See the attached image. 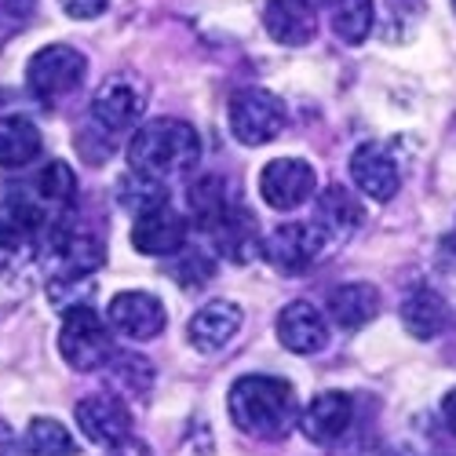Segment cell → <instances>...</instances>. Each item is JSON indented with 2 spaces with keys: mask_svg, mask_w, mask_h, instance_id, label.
Here are the masks:
<instances>
[{
  "mask_svg": "<svg viewBox=\"0 0 456 456\" xmlns=\"http://www.w3.org/2000/svg\"><path fill=\"white\" fill-rule=\"evenodd\" d=\"M226 205H231V201H226V186H223V179L205 175V179H198L194 186H190V208H194L201 231H205V226H208L212 219H219V216H223V208H226Z\"/></svg>",
  "mask_w": 456,
  "mask_h": 456,
  "instance_id": "28",
  "label": "cell"
},
{
  "mask_svg": "<svg viewBox=\"0 0 456 456\" xmlns=\"http://www.w3.org/2000/svg\"><path fill=\"white\" fill-rule=\"evenodd\" d=\"M37 226H41V212H37L26 198H19V194L0 198V245L4 248L29 241Z\"/></svg>",
  "mask_w": 456,
  "mask_h": 456,
  "instance_id": "23",
  "label": "cell"
},
{
  "mask_svg": "<svg viewBox=\"0 0 456 456\" xmlns=\"http://www.w3.org/2000/svg\"><path fill=\"white\" fill-rule=\"evenodd\" d=\"M442 416H445L449 431L456 435V391H449V395H445V402H442Z\"/></svg>",
  "mask_w": 456,
  "mask_h": 456,
  "instance_id": "33",
  "label": "cell"
},
{
  "mask_svg": "<svg viewBox=\"0 0 456 456\" xmlns=\"http://www.w3.org/2000/svg\"><path fill=\"white\" fill-rule=\"evenodd\" d=\"M376 314H379V289L369 281H351L329 292V318L339 329H347V332L365 329Z\"/></svg>",
  "mask_w": 456,
  "mask_h": 456,
  "instance_id": "18",
  "label": "cell"
},
{
  "mask_svg": "<svg viewBox=\"0 0 456 456\" xmlns=\"http://www.w3.org/2000/svg\"><path fill=\"white\" fill-rule=\"evenodd\" d=\"M146 88L142 81H135L132 73H118L110 77L95 95H92V118L99 128L121 132V128H135L146 113Z\"/></svg>",
  "mask_w": 456,
  "mask_h": 456,
  "instance_id": "8",
  "label": "cell"
},
{
  "mask_svg": "<svg viewBox=\"0 0 456 456\" xmlns=\"http://www.w3.org/2000/svg\"><path fill=\"white\" fill-rule=\"evenodd\" d=\"M351 420H354V402H351V395H344V391H325V395L311 398V405L303 409L299 428H303V435H307L314 445H332V442L344 438V431L351 428Z\"/></svg>",
  "mask_w": 456,
  "mask_h": 456,
  "instance_id": "14",
  "label": "cell"
},
{
  "mask_svg": "<svg viewBox=\"0 0 456 456\" xmlns=\"http://www.w3.org/2000/svg\"><path fill=\"white\" fill-rule=\"evenodd\" d=\"M172 274H175V281H179L183 289L205 285V281L212 278V259H208L201 248H194V252H183V256H179V263L172 267Z\"/></svg>",
  "mask_w": 456,
  "mask_h": 456,
  "instance_id": "30",
  "label": "cell"
},
{
  "mask_svg": "<svg viewBox=\"0 0 456 456\" xmlns=\"http://www.w3.org/2000/svg\"><path fill=\"white\" fill-rule=\"evenodd\" d=\"M59 351H62L66 365L77 372H92V369L106 365L113 358V339H110L106 322L92 307L66 311L62 329H59Z\"/></svg>",
  "mask_w": 456,
  "mask_h": 456,
  "instance_id": "4",
  "label": "cell"
},
{
  "mask_svg": "<svg viewBox=\"0 0 456 456\" xmlns=\"http://www.w3.org/2000/svg\"><path fill=\"white\" fill-rule=\"evenodd\" d=\"M132 245L142 256H175V252L186 248V219L172 205H161V208L146 212V216H135Z\"/></svg>",
  "mask_w": 456,
  "mask_h": 456,
  "instance_id": "13",
  "label": "cell"
},
{
  "mask_svg": "<svg viewBox=\"0 0 456 456\" xmlns=\"http://www.w3.org/2000/svg\"><path fill=\"white\" fill-rule=\"evenodd\" d=\"M449 322H452V311L435 289H416L402 303V325L416 339H435L438 332L449 329Z\"/></svg>",
  "mask_w": 456,
  "mask_h": 456,
  "instance_id": "20",
  "label": "cell"
},
{
  "mask_svg": "<svg viewBox=\"0 0 456 456\" xmlns=\"http://www.w3.org/2000/svg\"><path fill=\"white\" fill-rule=\"evenodd\" d=\"M452 4H456V0H452Z\"/></svg>",
  "mask_w": 456,
  "mask_h": 456,
  "instance_id": "36",
  "label": "cell"
},
{
  "mask_svg": "<svg viewBox=\"0 0 456 456\" xmlns=\"http://www.w3.org/2000/svg\"><path fill=\"white\" fill-rule=\"evenodd\" d=\"M362 223V205L351 198L347 186H329L318 194V219L314 226L329 241H344L354 226Z\"/></svg>",
  "mask_w": 456,
  "mask_h": 456,
  "instance_id": "21",
  "label": "cell"
},
{
  "mask_svg": "<svg viewBox=\"0 0 456 456\" xmlns=\"http://www.w3.org/2000/svg\"><path fill=\"white\" fill-rule=\"evenodd\" d=\"M77 428L88 442L113 449L132 438V412L113 395H92V398L77 402Z\"/></svg>",
  "mask_w": 456,
  "mask_h": 456,
  "instance_id": "9",
  "label": "cell"
},
{
  "mask_svg": "<svg viewBox=\"0 0 456 456\" xmlns=\"http://www.w3.org/2000/svg\"><path fill=\"white\" fill-rule=\"evenodd\" d=\"M452 245H456V234H452Z\"/></svg>",
  "mask_w": 456,
  "mask_h": 456,
  "instance_id": "35",
  "label": "cell"
},
{
  "mask_svg": "<svg viewBox=\"0 0 456 456\" xmlns=\"http://www.w3.org/2000/svg\"><path fill=\"white\" fill-rule=\"evenodd\" d=\"M325 245H329V238L314 223H285L263 241V256H267V263L281 274H303L311 263H318Z\"/></svg>",
  "mask_w": 456,
  "mask_h": 456,
  "instance_id": "7",
  "label": "cell"
},
{
  "mask_svg": "<svg viewBox=\"0 0 456 456\" xmlns=\"http://www.w3.org/2000/svg\"><path fill=\"white\" fill-rule=\"evenodd\" d=\"M113 372H118V379L132 391V395H142L150 384H154V369H150L146 358L139 354H113Z\"/></svg>",
  "mask_w": 456,
  "mask_h": 456,
  "instance_id": "29",
  "label": "cell"
},
{
  "mask_svg": "<svg viewBox=\"0 0 456 456\" xmlns=\"http://www.w3.org/2000/svg\"><path fill=\"white\" fill-rule=\"evenodd\" d=\"M106 314H110L113 329H118L121 336H128V339H139V344L161 336V329L168 322L161 299L150 296V292H118L110 299Z\"/></svg>",
  "mask_w": 456,
  "mask_h": 456,
  "instance_id": "10",
  "label": "cell"
},
{
  "mask_svg": "<svg viewBox=\"0 0 456 456\" xmlns=\"http://www.w3.org/2000/svg\"><path fill=\"white\" fill-rule=\"evenodd\" d=\"M351 179L358 183V190L372 201H391L398 194V165L379 142H362L351 158Z\"/></svg>",
  "mask_w": 456,
  "mask_h": 456,
  "instance_id": "15",
  "label": "cell"
},
{
  "mask_svg": "<svg viewBox=\"0 0 456 456\" xmlns=\"http://www.w3.org/2000/svg\"><path fill=\"white\" fill-rule=\"evenodd\" d=\"M41 154V128L29 118H0V168H26Z\"/></svg>",
  "mask_w": 456,
  "mask_h": 456,
  "instance_id": "22",
  "label": "cell"
},
{
  "mask_svg": "<svg viewBox=\"0 0 456 456\" xmlns=\"http://www.w3.org/2000/svg\"><path fill=\"white\" fill-rule=\"evenodd\" d=\"M37 194H41L48 205H59V208H69L73 198H77V175L66 161H52L41 175H37Z\"/></svg>",
  "mask_w": 456,
  "mask_h": 456,
  "instance_id": "27",
  "label": "cell"
},
{
  "mask_svg": "<svg viewBox=\"0 0 456 456\" xmlns=\"http://www.w3.org/2000/svg\"><path fill=\"white\" fill-rule=\"evenodd\" d=\"M263 22H267V33L274 37V41L289 45V48L307 45L314 37V29H318L314 8L307 4V0H267Z\"/></svg>",
  "mask_w": 456,
  "mask_h": 456,
  "instance_id": "17",
  "label": "cell"
},
{
  "mask_svg": "<svg viewBox=\"0 0 456 456\" xmlns=\"http://www.w3.org/2000/svg\"><path fill=\"white\" fill-rule=\"evenodd\" d=\"M231 132L245 146H263L281 135L285 128V106L267 88H241L231 99Z\"/></svg>",
  "mask_w": 456,
  "mask_h": 456,
  "instance_id": "5",
  "label": "cell"
},
{
  "mask_svg": "<svg viewBox=\"0 0 456 456\" xmlns=\"http://www.w3.org/2000/svg\"><path fill=\"white\" fill-rule=\"evenodd\" d=\"M85 73H88V59L77 48H69V45H48V48H41V52L29 59L26 85H29V92L37 99L59 102L69 92L81 88Z\"/></svg>",
  "mask_w": 456,
  "mask_h": 456,
  "instance_id": "3",
  "label": "cell"
},
{
  "mask_svg": "<svg viewBox=\"0 0 456 456\" xmlns=\"http://www.w3.org/2000/svg\"><path fill=\"white\" fill-rule=\"evenodd\" d=\"M372 22H376L372 0H339L332 12V33L344 45H362L372 33Z\"/></svg>",
  "mask_w": 456,
  "mask_h": 456,
  "instance_id": "26",
  "label": "cell"
},
{
  "mask_svg": "<svg viewBox=\"0 0 456 456\" xmlns=\"http://www.w3.org/2000/svg\"><path fill=\"white\" fill-rule=\"evenodd\" d=\"M106 456H150V449L142 445V442H135V438H128V442H121V445H113Z\"/></svg>",
  "mask_w": 456,
  "mask_h": 456,
  "instance_id": "32",
  "label": "cell"
},
{
  "mask_svg": "<svg viewBox=\"0 0 456 456\" xmlns=\"http://www.w3.org/2000/svg\"><path fill=\"white\" fill-rule=\"evenodd\" d=\"M205 234L212 238L216 252L226 256L231 263H252V259L263 252L259 223H256L252 212H245L241 205H226L223 216L205 226Z\"/></svg>",
  "mask_w": 456,
  "mask_h": 456,
  "instance_id": "11",
  "label": "cell"
},
{
  "mask_svg": "<svg viewBox=\"0 0 456 456\" xmlns=\"http://www.w3.org/2000/svg\"><path fill=\"white\" fill-rule=\"evenodd\" d=\"M307 4L314 8V4H339V0H307Z\"/></svg>",
  "mask_w": 456,
  "mask_h": 456,
  "instance_id": "34",
  "label": "cell"
},
{
  "mask_svg": "<svg viewBox=\"0 0 456 456\" xmlns=\"http://www.w3.org/2000/svg\"><path fill=\"white\" fill-rule=\"evenodd\" d=\"M52 256L59 263L55 278H88L92 271L102 267V245L92 234H73V231H55L52 234Z\"/></svg>",
  "mask_w": 456,
  "mask_h": 456,
  "instance_id": "19",
  "label": "cell"
},
{
  "mask_svg": "<svg viewBox=\"0 0 456 456\" xmlns=\"http://www.w3.org/2000/svg\"><path fill=\"white\" fill-rule=\"evenodd\" d=\"M118 201H121V208H128L132 216H146V212L168 205V186L158 183V179H150V175L132 172V175H125V179L118 183Z\"/></svg>",
  "mask_w": 456,
  "mask_h": 456,
  "instance_id": "24",
  "label": "cell"
},
{
  "mask_svg": "<svg viewBox=\"0 0 456 456\" xmlns=\"http://www.w3.org/2000/svg\"><path fill=\"white\" fill-rule=\"evenodd\" d=\"M226 409H231L234 428L252 438H285L296 424V395L292 384L281 376H241L231 387Z\"/></svg>",
  "mask_w": 456,
  "mask_h": 456,
  "instance_id": "1",
  "label": "cell"
},
{
  "mask_svg": "<svg viewBox=\"0 0 456 456\" xmlns=\"http://www.w3.org/2000/svg\"><path fill=\"white\" fill-rule=\"evenodd\" d=\"M278 339L292 354H318L329 344V322L307 299H296L278 314Z\"/></svg>",
  "mask_w": 456,
  "mask_h": 456,
  "instance_id": "12",
  "label": "cell"
},
{
  "mask_svg": "<svg viewBox=\"0 0 456 456\" xmlns=\"http://www.w3.org/2000/svg\"><path fill=\"white\" fill-rule=\"evenodd\" d=\"M62 4V12L69 15V19H99L106 8H110V0H59Z\"/></svg>",
  "mask_w": 456,
  "mask_h": 456,
  "instance_id": "31",
  "label": "cell"
},
{
  "mask_svg": "<svg viewBox=\"0 0 456 456\" xmlns=\"http://www.w3.org/2000/svg\"><path fill=\"white\" fill-rule=\"evenodd\" d=\"M201 158V139L194 125H186L179 118H161L142 125L132 142H128V165L139 175H150L158 183H168L175 175L194 172Z\"/></svg>",
  "mask_w": 456,
  "mask_h": 456,
  "instance_id": "2",
  "label": "cell"
},
{
  "mask_svg": "<svg viewBox=\"0 0 456 456\" xmlns=\"http://www.w3.org/2000/svg\"><path fill=\"white\" fill-rule=\"evenodd\" d=\"M26 449L33 456H77V442L66 431V424L52 420V416H37L26 428Z\"/></svg>",
  "mask_w": 456,
  "mask_h": 456,
  "instance_id": "25",
  "label": "cell"
},
{
  "mask_svg": "<svg viewBox=\"0 0 456 456\" xmlns=\"http://www.w3.org/2000/svg\"><path fill=\"white\" fill-rule=\"evenodd\" d=\"M314 190H318V172L303 158H278L259 172V194L278 212H292L299 205H307L314 198Z\"/></svg>",
  "mask_w": 456,
  "mask_h": 456,
  "instance_id": "6",
  "label": "cell"
},
{
  "mask_svg": "<svg viewBox=\"0 0 456 456\" xmlns=\"http://www.w3.org/2000/svg\"><path fill=\"white\" fill-rule=\"evenodd\" d=\"M238 329H241V307L231 299H216V303H205V307L190 318L186 336L198 351L216 354L238 336Z\"/></svg>",
  "mask_w": 456,
  "mask_h": 456,
  "instance_id": "16",
  "label": "cell"
}]
</instances>
